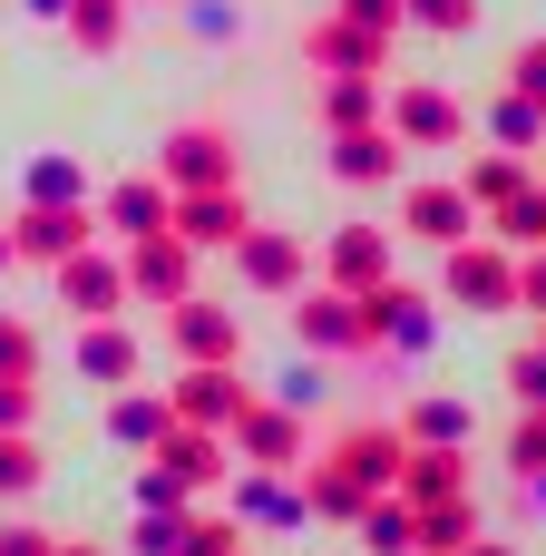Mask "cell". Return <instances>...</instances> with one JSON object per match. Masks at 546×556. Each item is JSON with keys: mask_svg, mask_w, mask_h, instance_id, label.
Listing matches in <instances>:
<instances>
[{"mask_svg": "<svg viewBox=\"0 0 546 556\" xmlns=\"http://www.w3.org/2000/svg\"><path fill=\"white\" fill-rule=\"evenodd\" d=\"M518 303H537V313H546V264H528V274H518Z\"/></svg>", "mask_w": 546, "mask_h": 556, "instance_id": "cell-33", "label": "cell"}, {"mask_svg": "<svg viewBox=\"0 0 546 556\" xmlns=\"http://www.w3.org/2000/svg\"><path fill=\"white\" fill-rule=\"evenodd\" d=\"M410 235L459 244V235H469V195H459V186H420V195H410Z\"/></svg>", "mask_w": 546, "mask_h": 556, "instance_id": "cell-2", "label": "cell"}, {"mask_svg": "<svg viewBox=\"0 0 546 556\" xmlns=\"http://www.w3.org/2000/svg\"><path fill=\"white\" fill-rule=\"evenodd\" d=\"M127 274H137L147 293H186V244H156V235H137V254H127Z\"/></svg>", "mask_w": 546, "mask_h": 556, "instance_id": "cell-7", "label": "cell"}, {"mask_svg": "<svg viewBox=\"0 0 546 556\" xmlns=\"http://www.w3.org/2000/svg\"><path fill=\"white\" fill-rule=\"evenodd\" d=\"M68 20H78V39H88V49H117V0H78Z\"/></svg>", "mask_w": 546, "mask_h": 556, "instance_id": "cell-18", "label": "cell"}, {"mask_svg": "<svg viewBox=\"0 0 546 556\" xmlns=\"http://www.w3.org/2000/svg\"><path fill=\"white\" fill-rule=\"evenodd\" d=\"M518 98H537V108H546V39L518 49Z\"/></svg>", "mask_w": 546, "mask_h": 556, "instance_id": "cell-24", "label": "cell"}, {"mask_svg": "<svg viewBox=\"0 0 546 556\" xmlns=\"http://www.w3.org/2000/svg\"><path fill=\"white\" fill-rule=\"evenodd\" d=\"M176 342H186L195 362H234V323H225L215 303H186V323H176Z\"/></svg>", "mask_w": 546, "mask_h": 556, "instance_id": "cell-8", "label": "cell"}, {"mask_svg": "<svg viewBox=\"0 0 546 556\" xmlns=\"http://www.w3.org/2000/svg\"><path fill=\"white\" fill-rule=\"evenodd\" d=\"M0 381H29V332L0 323Z\"/></svg>", "mask_w": 546, "mask_h": 556, "instance_id": "cell-26", "label": "cell"}, {"mask_svg": "<svg viewBox=\"0 0 546 556\" xmlns=\"http://www.w3.org/2000/svg\"><path fill=\"white\" fill-rule=\"evenodd\" d=\"M107 215H117V225H127V235H166V225H176V215H166V195H156V186H117V205H107Z\"/></svg>", "mask_w": 546, "mask_h": 556, "instance_id": "cell-11", "label": "cell"}, {"mask_svg": "<svg viewBox=\"0 0 546 556\" xmlns=\"http://www.w3.org/2000/svg\"><path fill=\"white\" fill-rule=\"evenodd\" d=\"M176 410H186V420H225V410L244 420V391L225 381V362H195V381H186V401H176Z\"/></svg>", "mask_w": 546, "mask_h": 556, "instance_id": "cell-6", "label": "cell"}, {"mask_svg": "<svg viewBox=\"0 0 546 556\" xmlns=\"http://www.w3.org/2000/svg\"><path fill=\"white\" fill-rule=\"evenodd\" d=\"M381 20H401V0H352V29H381Z\"/></svg>", "mask_w": 546, "mask_h": 556, "instance_id": "cell-31", "label": "cell"}, {"mask_svg": "<svg viewBox=\"0 0 546 556\" xmlns=\"http://www.w3.org/2000/svg\"><path fill=\"white\" fill-rule=\"evenodd\" d=\"M391 127H401V137H420V147H440V137H459V108H449L440 88H410V98L391 108Z\"/></svg>", "mask_w": 546, "mask_h": 556, "instance_id": "cell-3", "label": "cell"}, {"mask_svg": "<svg viewBox=\"0 0 546 556\" xmlns=\"http://www.w3.org/2000/svg\"><path fill=\"white\" fill-rule=\"evenodd\" d=\"M0 489L20 498V489H39V459H29V440H0Z\"/></svg>", "mask_w": 546, "mask_h": 556, "instance_id": "cell-21", "label": "cell"}, {"mask_svg": "<svg viewBox=\"0 0 546 556\" xmlns=\"http://www.w3.org/2000/svg\"><path fill=\"white\" fill-rule=\"evenodd\" d=\"M166 430V401H117V440H156Z\"/></svg>", "mask_w": 546, "mask_h": 556, "instance_id": "cell-20", "label": "cell"}, {"mask_svg": "<svg viewBox=\"0 0 546 556\" xmlns=\"http://www.w3.org/2000/svg\"><path fill=\"white\" fill-rule=\"evenodd\" d=\"M518 401H528V410L546 401V352H528V362H518Z\"/></svg>", "mask_w": 546, "mask_h": 556, "instance_id": "cell-29", "label": "cell"}, {"mask_svg": "<svg viewBox=\"0 0 546 556\" xmlns=\"http://www.w3.org/2000/svg\"><path fill=\"white\" fill-rule=\"evenodd\" d=\"M498 215H508V235H518V244H546V195H528V186H518Z\"/></svg>", "mask_w": 546, "mask_h": 556, "instance_id": "cell-16", "label": "cell"}, {"mask_svg": "<svg viewBox=\"0 0 546 556\" xmlns=\"http://www.w3.org/2000/svg\"><path fill=\"white\" fill-rule=\"evenodd\" d=\"M381 274V244H371V225H352V244H342V283H371Z\"/></svg>", "mask_w": 546, "mask_h": 556, "instance_id": "cell-19", "label": "cell"}, {"mask_svg": "<svg viewBox=\"0 0 546 556\" xmlns=\"http://www.w3.org/2000/svg\"><path fill=\"white\" fill-rule=\"evenodd\" d=\"M449 293L479 303V313H498V303H518V274H508V254H459L449 264Z\"/></svg>", "mask_w": 546, "mask_h": 556, "instance_id": "cell-1", "label": "cell"}, {"mask_svg": "<svg viewBox=\"0 0 546 556\" xmlns=\"http://www.w3.org/2000/svg\"><path fill=\"white\" fill-rule=\"evenodd\" d=\"M371 323H361V303H342V293H322V303H303V342H361Z\"/></svg>", "mask_w": 546, "mask_h": 556, "instance_id": "cell-9", "label": "cell"}, {"mask_svg": "<svg viewBox=\"0 0 546 556\" xmlns=\"http://www.w3.org/2000/svg\"><path fill=\"white\" fill-rule=\"evenodd\" d=\"M420 20H430V29H469V20H479V0H420Z\"/></svg>", "mask_w": 546, "mask_h": 556, "instance_id": "cell-28", "label": "cell"}, {"mask_svg": "<svg viewBox=\"0 0 546 556\" xmlns=\"http://www.w3.org/2000/svg\"><path fill=\"white\" fill-rule=\"evenodd\" d=\"M361 117H371V88H361V78H352V88H332V127H361Z\"/></svg>", "mask_w": 546, "mask_h": 556, "instance_id": "cell-27", "label": "cell"}, {"mask_svg": "<svg viewBox=\"0 0 546 556\" xmlns=\"http://www.w3.org/2000/svg\"><path fill=\"white\" fill-rule=\"evenodd\" d=\"M176 225H186L195 244H244V205H234L225 186H205V195H195V205H186Z\"/></svg>", "mask_w": 546, "mask_h": 556, "instance_id": "cell-4", "label": "cell"}, {"mask_svg": "<svg viewBox=\"0 0 546 556\" xmlns=\"http://www.w3.org/2000/svg\"><path fill=\"white\" fill-rule=\"evenodd\" d=\"M20 244H29V254H59V264H68V254L88 244V225H78V215H49V205H39V215L20 225Z\"/></svg>", "mask_w": 546, "mask_h": 556, "instance_id": "cell-10", "label": "cell"}, {"mask_svg": "<svg viewBox=\"0 0 546 556\" xmlns=\"http://www.w3.org/2000/svg\"><path fill=\"white\" fill-rule=\"evenodd\" d=\"M29 420V381H0V430H20Z\"/></svg>", "mask_w": 546, "mask_h": 556, "instance_id": "cell-30", "label": "cell"}, {"mask_svg": "<svg viewBox=\"0 0 546 556\" xmlns=\"http://www.w3.org/2000/svg\"><path fill=\"white\" fill-rule=\"evenodd\" d=\"M244 450H254V459H293V430H283V420H244Z\"/></svg>", "mask_w": 546, "mask_h": 556, "instance_id": "cell-23", "label": "cell"}, {"mask_svg": "<svg viewBox=\"0 0 546 556\" xmlns=\"http://www.w3.org/2000/svg\"><path fill=\"white\" fill-rule=\"evenodd\" d=\"M59 283H68V303H88V313H107V303H117V274H107V264H78V254H68V274H59Z\"/></svg>", "mask_w": 546, "mask_h": 556, "instance_id": "cell-14", "label": "cell"}, {"mask_svg": "<svg viewBox=\"0 0 546 556\" xmlns=\"http://www.w3.org/2000/svg\"><path fill=\"white\" fill-rule=\"evenodd\" d=\"M498 137H508V147H537V98H508V108H498Z\"/></svg>", "mask_w": 546, "mask_h": 556, "instance_id": "cell-22", "label": "cell"}, {"mask_svg": "<svg viewBox=\"0 0 546 556\" xmlns=\"http://www.w3.org/2000/svg\"><path fill=\"white\" fill-rule=\"evenodd\" d=\"M391 156H401V137H342V176H391Z\"/></svg>", "mask_w": 546, "mask_h": 556, "instance_id": "cell-12", "label": "cell"}, {"mask_svg": "<svg viewBox=\"0 0 546 556\" xmlns=\"http://www.w3.org/2000/svg\"><path fill=\"white\" fill-rule=\"evenodd\" d=\"M0 254H10V244H0Z\"/></svg>", "mask_w": 546, "mask_h": 556, "instance_id": "cell-36", "label": "cell"}, {"mask_svg": "<svg viewBox=\"0 0 546 556\" xmlns=\"http://www.w3.org/2000/svg\"><path fill=\"white\" fill-rule=\"evenodd\" d=\"M68 556H98V547H68Z\"/></svg>", "mask_w": 546, "mask_h": 556, "instance_id": "cell-34", "label": "cell"}, {"mask_svg": "<svg viewBox=\"0 0 546 556\" xmlns=\"http://www.w3.org/2000/svg\"><path fill=\"white\" fill-rule=\"evenodd\" d=\"M127 362H137L127 332H88V371H98V381H127Z\"/></svg>", "mask_w": 546, "mask_h": 556, "instance_id": "cell-17", "label": "cell"}, {"mask_svg": "<svg viewBox=\"0 0 546 556\" xmlns=\"http://www.w3.org/2000/svg\"><path fill=\"white\" fill-rule=\"evenodd\" d=\"M410 469H420V479H410L420 498H449V489H459V459H410Z\"/></svg>", "mask_w": 546, "mask_h": 556, "instance_id": "cell-25", "label": "cell"}, {"mask_svg": "<svg viewBox=\"0 0 546 556\" xmlns=\"http://www.w3.org/2000/svg\"><path fill=\"white\" fill-rule=\"evenodd\" d=\"M0 556H59V547H49V538H29V528H10V538H0Z\"/></svg>", "mask_w": 546, "mask_h": 556, "instance_id": "cell-32", "label": "cell"}, {"mask_svg": "<svg viewBox=\"0 0 546 556\" xmlns=\"http://www.w3.org/2000/svg\"><path fill=\"white\" fill-rule=\"evenodd\" d=\"M479 556H498V547H479Z\"/></svg>", "mask_w": 546, "mask_h": 556, "instance_id": "cell-35", "label": "cell"}, {"mask_svg": "<svg viewBox=\"0 0 546 556\" xmlns=\"http://www.w3.org/2000/svg\"><path fill=\"white\" fill-rule=\"evenodd\" d=\"M166 166H176L186 186H225V137H215V127H186V137L166 147Z\"/></svg>", "mask_w": 546, "mask_h": 556, "instance_id": "cell-5", "label": "cell"}, {"mask_svg": "<svg viewBox=\"0 0 546 556\" xmlns=\"http://www.w3.org/2000/svg\"><path fill=\"white\" fill-rule=\"evenodd\" d=\"M244 274H254V283H293V274H303V254H293V244H274V235H254V244H244Z\"/></svg>", "mask_w": 546, "mask_h": 556, "instance_id": "cell-13", "label": "cell"}, {"mask_svg": "<svg viewBox=\"0 0 546 556\" xmlns=\"http://www.w3.org/2000/svg\"><path fill=\"white\" fill-rule=\"evenodd\" d=\"M508 459H518L528 479H546V401L528 410V420H518V440H508Z\"/></svg>", "mask_w": 546, "mask_h": 556, "instance_id": "cell-15", "label": "cell"}]
</instances>
